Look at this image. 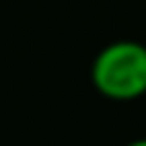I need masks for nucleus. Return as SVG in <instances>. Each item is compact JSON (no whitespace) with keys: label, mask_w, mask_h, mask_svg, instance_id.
Masks as SVG:
<instances>
[{"label":"nucleus","mask_w":146,"mask_h":146,"mask_svg":"<svg viewBox=\"0 0 146 146\" xmlns=\"http://www.w3.org/2000/svg\"><path fill=\"white\" fill-rule=\"evenodd\" d=\"M95 87L113 100H133L146 92V46L118 41L105 46L92 64Z\"/></svg>","instance_id":"obj_1"},{"label":"nucleus","mask_w":146,"mask_h":146,"mask_svg":"<svg viewBox=\"0 0 146 146\" xmlns=\"http://www.w3.org/2000/svg\"><path fill=\"white\" fill-rule=\"evenodd\" d=\"M128 146H146V139H141V141H133V144H128Z\"/></svg>","instance_id":"obj_2"}]
</instances>
